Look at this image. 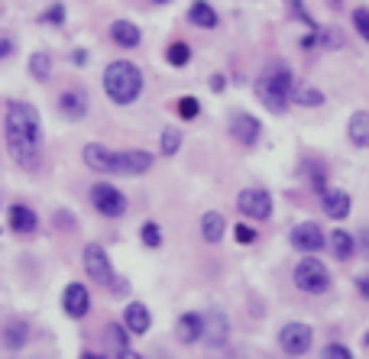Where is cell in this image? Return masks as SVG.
<instances>
[{
  "label": "cell",
  "instance_id": "obj_16",
  "mask_svg": "<svg viewBox=\"0 0 369 359\" xmlns=\"http://www.w3.org/2000/svg\"><path fill=\"white\" fill-rule=\"evenodd\" d=\"M321 208H324V214L330 220H347L353 210V201L344 188H328V191L321 194Z\"/></svg>",
  "mask_w": 369,
  "mask_h": 359
},
{
  "label": "cell",
  "instance_id": "obj_42",
  "mask_svg": "<svg viewBox=\"0 0 369 359\" xmlns=\"http://www.w3.org/2000/svg\"><path fill=\"white\" fill-rule=\"evenodd\" d=\"M224 84H227V78H224V75H214V78H210V91L220 94V91H224Z\"/></svg>",
  "mask_w": 369,
  "mask_h": 359
},
{
  "label": "cell",
  "instance_id": "obj_15",
  "mask_svg": "<svg viewBox=\"0 0 369 359\" xmlns=\"http://www.w3.org/2000/svg\"><path fill=\"white\" fill-rule=\"evenodd\" d=\"M7 224L13 233L20 236H33L39 230V217H36L33 208H26V204H10L7 208Z\"/></svg>",
  "mask_w": 369,
  "mask_h": 359
},
{
  "label": "cell",
  "instance_id": "obj_34",
  "mask_svg": "<svg viewBox=\"0 0 369 359\" xmlns=\"http://www.w3.org/2000/svg\"><path fill=\"white\" fill-rule=\"evenodd\" d=\"M353 26H356L360 39L369 42V7H356V10H353Z\"/></svg>",
  "mask_w": 369,
  "mask_h": 359
},
{
  "label": "cell",
  "instance_id": "obj_23",
  "mask_svg": "<svg viewBox=\"0 0 369 359\" xmlns=\"http://www.w3.org/2000/svg\"><path fill=\"white\" fill-rule=\"evenodd\" d=\"M347 136L356 149H369V114L366 110H356L347 123Z\"/></svg>",
  "mask_w": 369,
  "mask_h": 359
},
{
  "label": "cell",
  "instance_id": "obj_47",
  "mask_svg": "<svg viewBox=\"0 0 369 359\" xmlns=\"http://www.w3.org/2000/svg\"><path fill=\"white\" fill-rule=\"evenodd\" d=\"M324 4H328L330 10H340V7H344V0H324Z\"/></svg>",
  "mask_w": 369,
  "mask_h": 359
},
{
  "label": "cell",
  "instance_id": "obj_21",
  "mask_svg": "<svg viewBox=\"0 0 369 359\" xmlns=\"http://www.w3.org/2000/svg\"><path fill=\"white\" fill-rule=\"evenodd\" d=\"M188 23L198 26V29H214V26L220 23V17L208 0H194L192 7H188Z\"/></svg>",
  "mask_w": 369,
  "mask_h": 359
},
{
  "label": "cell",
  "instance_id": "obj_49",
  "mask_svg": "<svg viewBox=\"0 0 369 359\" xmlns=\"http://www.w3.org/2000/svg\"><path fill=\"white\" fill-rule=\"evenodd\" d=\"M363 346H366V350H369V330H366V334H363Z\"/></svg>",
  "mask_w": 369,
  "mask_h": 359
},
{
  "label": "cell",
  "instance_id": "obj_14",
  "mask_svg": "<svg viewBox=\"0 0 369 359\" xmlns=\"http://www.w3.org/2000/svg\"><path fill=\"white\" fill-rule=\"evenodd\" d=\"M230 133H234V140L240 142V146H256L262 136V123L253 114H234V120H230Z\"/></svg>",
  "mask_w": 369,
  "mask_h": 359
},
{
  "label": "cell",
  "instance_id": "obj_6",
  "mask_svg": "<svg viewBox=\"0 0 369 359\" xmlns=\"http://www.w3.org/2000/svg\"><path fill=\"white\" fill-rule=\"evenodd\" d=\"M279 346L286 356H304V353L314 346V330L302 320H288L282 330H279Z\"/></svg>",
  "mask_w": 369,
  "mask_h": 359
},
{
  "label": "cell",
  "instance_id": "obj_12",
  "mask_svg": "<svg viewBox=\"0 0 369 359\" xmlns=\"http://www.w3.org/2000/svg\"><path fill=\"white\" fill-rule=\"evenodd\" d=\"M156 156L146 149H123L117 152V175H146Z\"/></svg>",
  "mask_w": 369,
  "mask_h": 359
},
{
  "label": "cell",
  "instance_id": "obj_43",
  "mask_svg": "<svg viewBox=\"0 0 369 359\" xmlns=\"http://www.w3.org/2000/svg\"><path fill=\"white\" fill-rule=\"evenodd\" d=\"M10 52H13V42H10V39H0V62L7 59Z\"/></svg>",
  "mask_w": 369,
  "mask_h": 359
},
{
  "label": "cell",
  "instance_id": "obj_5",
  "mask_svg": "<svg viewBox=\"0 0 369 359\" xmlns=\"http://www.w3.org/2000/svg\"><path fill=\"white\" fill-rule=\"evenodd\" d=\"M91 208L101 214V217L107 220H117L126 214V208H130V201H126V194L120 191L117 184L110 182H94L91 184Z\"/></svg>",
  "mask_w": 369,
  "mask_h": 359
},
{
  "label": "cell",
  "instance_id": "obj_40",
  "mask_svg": "<svg viewBox=\"0 0 369 359\" xmlns=\"http://www.w3.org/2000/svg\"><path fill=\"white\" fill-rule=\"evenodd\" d=\"M321 29H324V26H318V29H311V33L302 39V49H304V52L321 49Z\"/></svg>",
  "mask_w": 369,
  "mask_h": 359
},
{
  "label": "cell",
  "instance_id": "obj_27",
  "mask_svg": "<svg viewBox=\"0 0 369 359\" xmlns=\"http://www.w3.org/2000/svg\"><path fill=\"white\" fill-rule=\"evenodd\" d=\"M104 340L110 343V350H114V353L130 350V330H126L123 324H107V330H104Z\"/></svg>",
  "mask_w": 369,
  "mask_h": 359
},
{
  "label": "cell",
  "instance_id": "obj_33",
  "mask_svg": "<svg viewBox=\"0 0 369 359\" xmlns=\"http://www.w3.org/2000/svg\"><path fill=\"white\" fill-rule=\"evenodd\" d=\"M321 49H344V33L334 26H324L321 29Z\"/></svg>",
  "mask_w": 369,
  "mask_h": 359
},
{
  "label": "cell",
  "instance_id": "obj_38",
  "mask_svg": "<svg viewBox=\"0 0 369 359\" xmlns=\"http://www.w3.org/2000/svg\"><path fill=\"white\" fill-rule=\"evenodd\" d=\"M321 359H353V353L347 350L344 343H328V346L321 350Z\"/></svg>",
  "mask_w": 369,
  "mask_h": 359
},
{
  "label": "cell",
  "instance_id": "obj_28",
  "mask_svg": "<svg viewBox=\"0 0 369 359\" xmlns=\"http://www.w3.org/2000/svg\"><path fill=\"white\" fill-rule=\"evenodd\" d=\"M166 62L172 68H184L188 62H192V46H188V42H168Z\"/></svg>",
  "mask_w": 369,
  "mask_h": 359
},
{
  "label": "cell",
  "instance_id": "obj_11",
  "mask_svg": "<svg viewBox=\"0 0 369 359\" xmlns=\"http://www.w3.org/2000/svg\"><path fill=\"white\" fill-rule=\"evenodd\" d=\"M84 165L91 172H101V175H117V152L107 149L104 142H88L81 152Z\"/></svg>",
  "mask_w": 369,
  "mask_h": 359
},
{
  "label": "cell",
  "instance_id": "obj_17",
  "mask_svg": "<svg viewBox=\"0 0 369 359\" xmlns=\"http://www.w3.org/2000/svg\"><path fill=\"white\" fill-rule=\"evenodd\" d=\"M175 337H178V343H184V346H194V343L204 337V318L198 314V311H184L182 318L175 320Z\"/></svg>",
  "mask_w": 369,
  "mask_h": 359
},
{
  "label": "cell",
  "instance_id": "obj_2",
  "mask_svg": "<svg viewBox=\"0 0 369 359\" xmlns=\"http://www.w3.org/2000/svg\"><path fill=\"white\" fill-rule=\"evenodd\" d=\"M253 88H256V97H260V104L266 110L286 114L288 104H292V94H295V75L286 62H269Z\"/></svg>",
  "mask_w": 369,
  "mask_h": 359
},
{
  "label": "cell",
  "instance_id": "obj_13",
  "mask_svg": "<svg viewBox=\"0 0 369 359\" xmlns=\"http://www.w3.org/2000/svg\"><path fill=\"white\" fill-rule=\"evenodd\" d=\"M88 107H91V100H88V91H84V88H65V91L59 94L62 117L84 120V117H88Z\"/></svg>",
  "mask_w": 369,
  "mask_h": 359
},
{
  "label": "cell",
  "instance_id": "obj_7",
  "mask_svg": "<svg viewBox=\"0 0 369 359\" xmlns=\"http://www.w3.org/2000/svg\"><path fill=\"white\" fill-rule=\"evenodd\" d=\"M84 272H88V278L98 285H114V262H110L107 250H104L101 243H88L84 246Z\"/></svg>",
  "mask_w": 369,
  "mask_h": 359
},
{
  "label": "cell",
  "instance_id": "obj_46",
  "mask_svg": "<svg viewBox=\"0 0 369 359\" xmlns=\"http://www.w3.org/2000/svg\"><path fill=\"white\" fill-rule=\"evenodd\" d=\"M78 359H107V356H101V353H94V350H81Z\"/></svg>",
  "mask_w": 369,
  "mask_h": 359
},
{
  "label": "cell",
  "instance_id": "obj_50",
  "mask_svg": "<svg viewBox=\"0 0 369 359\" xmlns=\"http://www.w3.org/2000/svg\"><path fill=\"white\" fill-rule=\"evenodd\" d=\"M149 4H168V0H149Z\"/></svg>",
  "mask_w": 369,
  "mask_h": 359
},
{
  "label": "cell",
  "instance_id": "obj_26",
  "mask_svg": "<svg viewBox=\"0 0 369 359\" xmlns=\"http://www.w3.org/2000/svg\"><path fill=\"white\" fill-rule=\"evenodd\" d=\"M29 75H33L36 81H49L52 78V55L49 52H33V55H29Z\"/></svg>",
  "mask_w": 369,
  "mask_h": 359
},
{
  "label": "cell",
  "instance_id": "obj_9",
  "mask_svg": "<svg viewBox=\"0 0 369 359\" xmlns=\"http://www.w3.org/2000/svg\"><path fill=\"white\" fill-rule=\"evenodd\" d=\"M236 208L250 220H269L276 204H272V194L266 188H243V191L236 194Z\"/></svg>",
  "mask_w": 369,
  "mask_h": 359
},
{
  "label": "cell",
  "instance_id": "obj_24",
  "mask_svg": "<svg viewBox=\"0 0 369 359\" xmlns=\"http://www.w3.org/2000/svg\"><path fill=\"white\" fill-rule=\"evenodd\" d=\"M328 246H330V252H334L340 262H350L353 252H356V240H353V233H347V230H340V226L328 236Z\"/></svg>",
  "mask_w": 369,
  "mask_h": 359
},
{
  "label": "cell",
  "instance_id": "obj_32",
  "mask_svg": "<svg viewBox=\"0 0 369 359\" xmlns=\"http://www.w3.org/2000/svg\"><path fill=\"white\" fill-rule=\"evenodd\" d=\"M175 110H178V117H182V120H198V114H201V104H198V97L184 94V97L175 104Z\"/></svg>",
  "mask_w": 369,
  "mask_h": 359
},
{
  "label": "cell",
  "instance_id": "obj_4",
  "mask_svg": "<svg viewBox=\"0 0 369 359\" xmlns=\"http://www.w3.org/2000/svg\"><path fill=\"white\" fill-rule=\"evenodd\" d=\"M295 288L304 294H324L330 288V269L318 259V256H304L292 272Z\"/></svg>",
  "mask_w": 369,
  "mask_h": 359
},
{
  "label": "cell",
  "instance_id": "obj_10",
  "mask_svg": "<svg viewBox=\"0 0 369 359\" xmlns=\"http://www.w3.org/2000/svg\"><path fill=\"white\" fill-rule=\"evenodd\" d=\"M62 311H65L72 320L88 318V311H91V292H88V285L68 282L65 292H62Z\"/></svg>",
  "mask_w": 369,
  "mask_h": 359
},
{
  "label": "cell",
  "instance_id": "obj_1",
  "mask_svg": "<svg viewBox=\"0 0 369 359\" xmlns=\"http://www.w3.org/2000/svg\"><path fill=\"white\" fill-rule=\"evenodd\" d=\"M4 133H7V149L20 168L36 172L42 162V120L39 110L26 100H10L4 114Z\"/></svg>",
  "mask_w": 369,
  "mask_h": 359
},
{
  "label": "cell",
  "instance_id": "obj_20",
  "mask_svg": "<svg viewBox=\"0 0 369 359\" xmlns=\"http://www.w3.org/2000/svg\"><path fill=\"white\" fill-rule=\"evenodd\" d=\"M107 33H110V42H114V46H120V49H136V46H140V39H143L140 26L130 23V20H114Z\"/></svg>",
  "mask_w": 369,
  "mask_h": 359
},
{
  "label": "cell",
  "instance_id": "obj_8",
  "mask_svg": "<svg viewBox=\"0 0 369 359\" xmlns=\"http://www.w3.org/2000/svg\"><path fill=\"white\" fill-rule=\"evenodd\" d=\"M288 243H292V250L304 252V256H318V252L328 246V236H324V230H321L314 220H302V224L292 226Z\"/></svg>",
  "mask_w": 369,
  "mask_h": 359
},
{
  "label": "cell",
  "instance_id": "obj_18",
  "mask_svg": "<svg viewBox=\"0 0 369 359\" xmlns=\"http://www.w3.org/2000/svg\"><path fill=\"white\" fill-rule=\"evenodd\" d=\"M123 327H126V330H130L133 337L149 334L152 314H149V308H146L143 301H130V304L123 308Z\"/></svg>",
  "mask_w": 369,
  "mask_h": 359
},
{
  "label": "cell",
  "instance_id": "obj_44",
  "mask_svg": "<svg viewBox=\"0 0 369 359\" xmlns=\"http://www.w3.org/2000/svg\"><path fill=\"white\" fill-rule=\"evenodd\" d=\"M72 62H75V65H84V62H88V52L75 49V52H72Z\"/></svg>",
  "mask_w": 369,
  "mask_h": 359
},
{
  "label": "cell",
  "instance_id": "obj_36",
  "mask_svg": "<svg viewBox=\"0 0 369 359\" xmlns=\"http://www.w3.org/2000/svg\"><path fill=\"white\" fill-rule=\"evenodd\" d=\"M42 23L49 26H62L65 23V4H52V7H46V13H42Z\"/></svg>",
  "mask_w": 369,
  "mask_h": 359
},
{
  "label": "cell",
  "instance_id": "obj_45",
  "mask_svg": "<svg viewBox=\"0 0 369 359\" xmlns=\"http://www.w3.org/2000/svg\"><path fill=\"white\" fill-rule=\"evenodd\" d=\"M114 359H143V356H140V353H136V350H120Z\"/></svg>",
  "mask_w": 369,
  "mask_h": 359
},
{
  "label": "cell",
  "instance_id": "obj_31",
  "mask_svg": "<svg viewBox=\"0 0 369 359\" xmlns=\"http://www.w3.org/2000/svg\"><path fill=\"white\" fill-rule=\"evenodd\" d=\"M292 100L298 107H321V104H324V94H321L318 88H298V91L292 94Z\"/></svg>",
  "mask_w": 369,
  "mask_h": 359
},
{
  "label": "cell",
  "instance_id": "obj_19",
  "mask_svg": "<svg viewBox=\"0 0 369 359\" xmlns=\"http://www.w3.org/2000/svg\"><path fill=\"white\" fill-rule=\"evenodd\" d=\"M0 340H4V346H7L10 353H20L26 343H29V320L10 318L7 324H4V330H0Z\"/></svg>",
  "mask_w": 369,
  "mask_h": 359
},
{
  "label": "cell",
  "instance_id": "obj_22",
  "mask_svg": "<svg viewBox=\"0 0 369 359\" xmlns=\"http://www.w3.org/2000/svg\"><path fill=\"white\" fill-rule=\"evenodd\" d=\"M227 337H230V320L224 314L204 318V340H208V346H224Z\"/></svg>",
  "mask_w": 369,
  "mask_h": 359
},
{
  "label": "cell",
  "instance_id": "obj_3",
  "mask_svg": "<svg viewBox=\"0 0 369 359\" xmlns=\"http://www.w3.org/2000/svg\"><path fill=\"white\" fill-rule=\"evenodd\" d=\"M101 84H104V94H107L117 107H130V104H136L140 94H143V72H140L136 62L117 59L104 68Z\"/></svg>",
  "mask_w": 369,
  "mask_h": 359
},
{
  "label": "cell",
  "instance_id": "obj_37",
  "mask_svg": "<svg viewBox=\"0 0 369 359\" xmlns=\"http://www.w3.org/2000/svg\"><path fill=\"white\" fill-rule=\"evenodd\" d=\"M234 236H236V243H240V246H253V243L260 240V236H256V230H253L250 224H236L234 226Z\"/></svg>",
  "mask_w": 369,
  "mask_h": 359
},
{
  "label": "cell",
  "instance_id": "obj_29",
  "mask_svg": "<svg viewBox=\"0 0 369 359\" xmlns=\"http://www.w3.org/2000/svg\"><path fill=\"white\" fill-rule=\"evenodd\" d=\"M182 149V130H175V126H166L159 136V152L162 156H175V152Z\"/></svg>",
  "mask_w": 369,
  "mask_h": 359
},
{
  "label": "cell",
  "instance_id": "obj_25",
  "mask_svg": "<svg viewBox=\"0 0 369 359\" xmlns=\"http://www.w3.org/2000/svg\"><path fill=\"white\" fill-rule=\"evenodd\" d=\"M224 230H227V220L220 210H208L201 217V240L204 243H220L224 240Z\"/></svg>",
  "mask_w": 369,
  "mask_h": 359
},
{
  "label": "cell",
  "instance_id": "obj_41",
  "mask_svg": "<svg viewBox=\"0 0 369 359\" xmlns=\"http://www.w3.org/2000/svg\"><path fill=\"white\" fill-rule=\"evenodd\" d=\"M356 292H360L363 301H369V272H360V276H356Z\"/></svg>",
  "mask_w": 369,
  "mask_h": 359
},
{
  "label": "cell",
  "instance_id": "obj_30",
  "mask_svg": "<svg viewBox=\"0 0 369 359\" xmlns=\"http://www.w3.org/2000/svg\"><path fill=\"white\" fill-rule=\"evenodd\" d=\"M140 240H143L146 250H159L162 246V226L156 224V220H146V224L140 226Z\"/></svg>",
  "mask_w": 369,
  "mask_h": 359
},
{
  "label": "cell",
  "instance_id": "obj_35",
  "mask_svg": "<svg viewBox=\"0 0 369 359\" xmlns=\"http://www.w3.org/2000/svg\"><path fill=\"white\" fill-rule=\"evenodd\" d=\"M286 7L295 13V20H302L304 26H311V29H318V23H314V17L308 13V7H304L302 0H286Z\"/></svg>",
  "mask_w": 369,
  "mask_h": 359
},
{
  "label": "cell",
  "instance_id": "obj_39",
  "mask_svg": "<svg viewBox=\"0 0 369 359\" xmlns=\"http://www.w3.org/2000/svg\"><path fill=\"white\" fill-rule=\"evenodd\" d=\"M311 188H314V191H318V194H324V191H328V172H324V165H314V168H311Z\"/></svg>",
  "mask_w": 369,
  "mask_h": 359
},
{
  "label": "cell",
  "instance_id": "obj_48",
  "mask_svg": "<svg viewBox=\"0 0 369 359\" xmlns=\"http://www.w3.org/2000/svg\"><path fill=\"white\" fill-rule=\"evenodd\" d=\"M363 250L369 252V230H363Z\"/></svg>",
  "mask_w": 369,
  "mask_h": 359
}]
</instances>
